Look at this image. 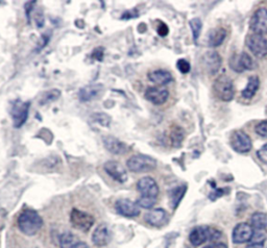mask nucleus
<instances>
[{
  "instance_id": "a878e982",
  "label": "nucleus",
  "mask_w": 267,
  "mask_h": 248,
  "mask_svg": "<svg viewBox=\"0 0 267 248\" xmlns=\"http://www.w3.org/2000/svg\"><path fill=\"white\" fill-rule=\"evenodd\" d=\"M184 140V131L180 127H173L170 133V142L173 147H180Z\"/></svg>"
},
{
  "instance_id": "c85d7f7f",
  "label": "nucleus",
  "mask_w": 267,
  "mask_h": 248,
  "mask_svg": "<svg viewBox=\"0 0 267 248\" xmlns=\"http://www.w3.org/2000/svg\"><path fill=\"white\" fill-rule=\"evenodd\" d=\"M189 25L191 27L193 40H194V42H197L199 40V38H200L201 32H202L203 22H202V20L200 19V18H193V19L190 20Z\"/></svg>"
},
{
  "instance_id": "f3484780",
  "label": "nucleus",
  "mask_w": 267,
  "mask_h": 248,
  "mask_svg": "<svg viewBox=\"0 0 267 248\" xmlns=\"http://www.w3.org/2000/svg\"><path fill=\"white\" fill-rule=\"evenodd\" d=\"M102 142L104 147L108 149L113 154H124L130 150L129 145H127L124 142L120 141L119 139L113 136H105L102 138Z\"/></svg>"
},
{
  "instance_id": "b1692460",
  "label": "nucleus",
  "mask_w": 267,
  "mask_h": 248,
  "mask_svg": "<svg viewBox=\"0 0 267 248\" xmlns=\"http://www.w3.org/2000/svg\"><path fill=\"white\" fill-rule=\"evenodd\" d=\"M251 225L256 230H263L267 227V215L261 212H256L251 217Z\"/></svg>"
},
{
  "instance_id": "f257e3e1",
  "label": "nucleus",
  "mask_w": 267,
  "mask_h": 248,
  "mask_svg": "<svg viewBox=\"0 0 267 248\" xmlns=\"http://www.w3.org/2000/svg\"><path fill=\"white\" fill-rule=\"evenodd\" d=\"M17 223L18 227L24 235L34 236L42 228L43 219L35 211L26 210L18 217Z\"/></svg>"
},
{
  "instance_id": "423d86ee",
  "label": "nucleus",
  "mask_w": 267,
  "mask_h": 248,
  "mask_svg": "<svg viewBox=\"0 0 267 248\" xmlns=\"http://www.w3.org/2000/svg\"><path fill=\"white\" fill-rule=\"evenodd\" d=\"M94 222H95L94 217L89 214V213L78 209H73L71 211L70 223L72 224L74 228L87 233L93 226Z\"/></svg>"
},
{
  "instance_id": "ea45409f",
  "label": "nucleus",
  "mask_w": 267,
  "mask_h": 248,
  "mask_svg": "<svg viewBox=\"0 0 267 248\" xmlns=\"http://www.w3.org/2000/svg\"><path fill=\"white\" fill-rule=\"evenodd\" d=\"M204 248H227V246L224 243H213Z\"/></svg>"
},
{
  "instance_id": "4c0bfd02",
  "label": "nucleus",
  "mask_w": 267,
  "mask_h": 248,
  "mask_svg": "<svg viewBox=\"0 0 267 248\" xmlns=\"http://www.w3.org/2000/svg\"><path fill=\"white\" fill-rule=\"evenodd\" d=\"M224 194V191L222 190V189H217V190H215L214 192H212L211 194H210V198L212 199V200H215V199H217V198H219L220 196H222V195Z\"/></svg>"
},
{
  "instance_id": "bb28decb",
  "label": "nucleus",
  "mask_w": 267,
  "mask_h": 248,
  "mask_svg": "<svg viewBox=\"0 0 267 248\" xmlns=\"http://www.w3.org/2000/svg\"><path fill=\"white\" fill-rule=\"evenodd\" d=\"M59 240H60V247L61 248H71L79 242L77 240V236L71 232H64L60 236Z\"/></svg>"
},
{
  "instance_id": "4468645a",
  "label": "nucleus",
  "mask_w": 267,
  "mask_h": 248,
  "mask_svg": "<svg viewBox=\"0 0 267 248\" xmlns=\"http://www.w3.org/2000/svg\"><path fill=\"white\" fill-rule=\"evenodd\" d=\"M254 235V228L251 224L242 222L237 224L232 234V240L235 244H243L246 242H250Z\"/></svg>"
},
{
  "instance_id": "7c9ffc66",
  "label": "nucleus",
  "mask_w": 267,
  "mask_h": 248,
  "mask_svg": "<svg viewBox=\"0 0 267 248\" xmlns=\"http://www.w3.org/2000/svg\"><path fill=\"white\" fill-rule=\"evenodd\" d=\"M157 199L156 198H147V197H141L137 200V204L140 208H143L146 210H150L154 208V205L156 204Z\"/></svg>"
},
{
  "instance_id": "aec40b11",
  "label": "nucleus",
  "mask_w": 267,
  "mask_h": 248,
  "mask_svg": "<svg viewBox=\"0 0 267 248\" xmlns=\"http://www.w3.org/2000/svg\"><path fill=\"white\" fill-rule=\"evenodd\" d=\"M145 220L151 226H162L167 221V213L163 209H155L147 213Z\"/></svg>"
},
{
  "instance_id": "6ab92c4d",
  "label": "nucleus",
  "mask_w": 267,
  "mask_h": 248,
  "mask_svg": "<svg viewBox=\"0 0 267 248\" xmlns=\"http://www.w3.org/2000/svg\"><path fill=\"white\" fill-rule=\"evenodd\" d=\"M103 90V86L100 84L95 85H89L84 88H82L79 92V99L82 102L91 101L95 99Z\"/></svg>"
},
{
  "instance_id": "f704fd0d",
  "label": "nucleus",
  "mask_w": 267,
  "mask_h": 248,
  "mask_svg": "<svg viewBox=\"0 0 267 248\" xmlns=\"http://www.w3.org/2000/svg\"><path fill=\"white\" fill-rule=\"evenodd\" d=\"M103 56H104V49L101 46H99L96 49H94L93 52H92V55H91L92 59L95 60V61H98V62H102Z\"/></svg>"
},
{
  "instance_id": "c9c22d12",
  "label": "nucleus",
  "mask_w": 267,
  "mask_h": 248,
  "mask_svg": "<svg viewBox=\"0 0 267 248\" xmlns=\"http://www.w3.org/2000/svg\"><path fill=\"white\" fill-rule=\"evenodd\" d=\"M257 156L263 164L267 165V144L263 145L258 151H257Z\"/></svg>"
},
{
  "instance_id": "e433bc0d",
  "label": "nucleus",
  "mask_w": 267,
  "mask_h": 248,
  "mask_svg": "<svg viewBox=\"0 0 267 248\" xmlns=\"http://www.w3.org/2000/svg\"><path fill=\"white\" fill-rule=\"evenodd\" d=\"M157 31H158V34L161 35V37H166V35L169 32V28H168V26L165 23L160 22V24H159V26L157 28Z\"/></svg>"
},
{
  "instance_id": "412c9836",
  "label": "nucleus",
  "mask_w": 267,
  "mask_h": 248,
  "mask_svg": "<svg viewBox=\"0 0 267 248\" xmlns=\"http://www.w3.org/2000/svg\"><path fill=\"white\" fill-rule=\"evenodd\" d=\"M147 76L151 82H154L158 86H165V85H168L169 82H171L173 80V77H172V75L169 71L162 70V69L151 71V72L148 73Z\"/></svg>"
},
{
  "instance_id": "f8f14e48",
  "label": "nucleus",
  "mask_w": 267,
  "mask_h": 248,
  "mask_svg": "<svg viewBox=\"0 0 267 248\" xmlns=\"http://www.w3.org/2000/svg\"><path fill=\"white\" fill-rule=\"evenodd\" d=\"M115 209L118 214L128 218H134L140 215V206L137 202L128 198L118 199L115 203Z\"/></svg>"
},
{
  "instance_id": "7ed1b4c3",
  "label": "nucleus",
  "mask_w": 267,
  "mask_h": 248,
  "mask_svg": "<svg viewBox=\"0 0 267 248\" xmlns=\"http://www.w3.org/2000/svg\"><path fill=\"white\" fill-rule=\"evenodd\" d=\"M127 167L130 171L135 173L149 172L156 169L157 161L149 155L136 154L128 159Z\"/></svg>"
},
{
  "instance_id": "dca6fc26",
  "label": "nucleus",
  "mask_w": 267,
  "mask_h": 248,
  "mask_svg": "<svg viewBox=\"0 0 267 248\" xmlns=\"http://www.w3.org/2000/svg\"><path fill=\"white\" fill-rule=\"evenodd\" d=\"M144 97L146 100L151 102L155 105H162L164 104L169 97V92L166 89H161L158 87H149L146 89L144 93Z\"/></svg>"
},
{
  "instance_id": "5701e85b",
  "label": "nucleus",
  "mask_w": 267,
  "mask_h": 248,
  "mask_svg": "<svg viewBox=\"0 0 267 248\" xmlns=\"http://www.w3.org/2000/svg\"><path fill=\"white\" fill-rule=\"evenodd\" d=\"M259 88H260V79H259V77L256 76V75L251 76L250 78H248L246 87L243 89V91L241 92V95H242L243 98L251 99V98H253L256 95V93L259 90Z\"/></svg>"
},
{
  "instance_id": "a19ab883",
  "label": "nucleus",
  "mask_w": 267,
  "mask_h": 248,
  "mask_svg": "<svg viewBox=\"0 0 267 248\" xmlns=\"http://www.w3.org/2000/svg\"><path fill=\"white\" fill-rule=\"evenodd\" d=\"M71 248H90V247H89V245L86 244L85 242H78L75 245H73Z\"/></svg>"
},
{
  "instance_id": "72a5a7b5",
  "label": "nucleus",
  "mask_w": 267,
  "mask_h": 248,
  "mask_svg": "<svg viewBox=\"0 0 267 248\" xmlns=\"http://www.w3.org/2000/svg\"><path fill=\"white\" fill-rule=\"evenodd\" d=\"M256 133L262 137V138H267V120H264V121H261L259 122L257 126H256V129H255Z\"/></svg>"
},
{
  "instance_id": "1a4fd4ad",
  "label": "nucleus",
  "mask_w": 267,
  "mask_h": 248,
  "mask_svg": "<svg viewBox=\"0 0 267 248\" xmlns=\"http://www.w3.org/2000/svg\"><path fill=\"white\" fill-rule=\"evenodd\" d=\"M231 146L239 153H246L251 151L253 144L252 140L246 133L243 131H235L231 137Z\"/></svg>"
},
{
  "instance_id": "c756f323",
  "label": "nucleus",
  "mask_w": 267,
  "mask_h": 248,
  "mask_svg": "<svg viewBox=\"0 0 267 248\" xmlns=\"http://www.w3.org/2000/svg\"><path fill=\"white\" fill-rule=\"evenodd\" d=\"M91 120L94 123H98L101 127H105V128L110 127L111 124V117L109 115H106L105 113H94L91 116Z\"/></svg>"
},
{
  "instance_id": "58836bf2",
  "label": "nucleus",
  "mask_w": 267,
  "mask_h": 248,
  "mask_svg": "<svg viewBox=\"0 0 267 248\" xmlns=\"http://www.w3.org/2000/svg\"><path fill=\"white\" fill-rule=\"evenodd\" d=\"M33 5H35V2H30V3H28V6L25 5V11H26V16H27V20H28V22L30 21L29 16H30V12H31V10H32L33 7H34Z\"/></svg>"
},
{
  "instance_id": "f03ea898",
  "label": "nucleus",
  "mask_w": 267,
  "mask_h": 248,
  "mask_svg": "<svg viewBox=\"0 0 267 248\" xmlns=\"http://www.w3.org/2000/svg\"><path fill=\"white\" fill-rule=\"evenodd\" d=\"M221 237V232L211 226H197L194 227L189 235V241L193 246H200L205 242L216 241Z\"/></svg>"
},
{
  "instance_id": "79ce46f5",
  "label": "nucleus",
  "mask_w": 267,
  "mask_h": 248,
  "mask_svg": "<svg viewBox=\"0 0 267 248\" xmlns=\"http://www.w3.org/2000/svg\"><path fill=\"white\" fill-rule=\"evenodd\" d=\"M246 248H264V244H255V243H250L247 245Z\"/></svg>"
},
{
  "instance_id": "0eeeda50",
  "label": "nucleus",
  "mask_w": 267,
  "mask_h": 248,
  "mask_svg": "<svg viewBox=\"0 0 267 248\" xmlns=\"http://www.w3.org/2000/svg\"><path fill=\"white\" fill-rule=\"evenodd\" d=\"M230 68L237 73H243L244 71L253 70L255 68V63L251 56H248L246 52H239L234 53V55L230 58L228 61Z\"/></svg>"
},
{
  "instance_id": "393cba45",
  "label": "nucleus",
  "mask_w": 267,
  "mask_h": 248,
  "mask_svg": "<svg viewBox=\"0 0 267 248\" xmlns=\"http://www.w3.org/2000/svg\"><path fill=\"white\" fill-rule=\"evenodd\" d=\"M186 193V187L185 186H180L172 189L169 191V196H170V203L173 209H176V206L180 204L181 200L183 199L184 195Z\"/></svg>"
},
{
  "instance_id": "4be33fe9",
  "label": "nucleus",
  "mask_w": 267,
  "mask_h": 248,
  "mask_svg": "<svg viewBox=\"0 0 267 248\" xmlns=\"http://www.w3.org/2000/svg\"><path fill=\"white\" fill-rule=\"evenodd\" d=\"M226 37V30L222 27L212 29L208 33V45L210 47L220 46Z\"/></svg>"
},
{
  "instance_id": "2eb2a0df",
  "label": "nucleus",
  "mask_w": 267,
  "mask_h": 248,
  "mask_svg": "<svg viewBox=\"0 0 267 248\" xmlns=\"http://www.w3.org/2000/svg\"><path fill=\"white\" fill-rule=\"evenodd\" d=\"M221 58L216 51H207L203 57V65L211 75L216 74L221 67Z\"/></svg>"
},
{
  "instance_id": "39448f33",
  "label": "nucleus",
  "mask_w": 267,
  "mask_h": 248,
  "mask_svg": "<svg viewBox=\"0 0 267 248\" xmlns=\"http://www.w3.org/2000/svg\"><path fill=\"white\" fill-rule=\"evenodd\" d=\"M29 101H22L20 99H16L13 102L11 109V116L13 119V126L15 129H20L26 122L29 113Z\"/></svg>"
},
{
  "instance_id": "473e14b6",
  "label": "nucleus",
  "mask_w": 267,
  "mask_h": 248,
  "mask_svg": "<svg viewBox=\"0 0 267 248\" xmlns=\"http://www.w3.org/2000/svg\"><path fill=\"white\" fill-rule=\"evenodd\" d=\"M266 239L265 234L263 233V230H256L254 232V235L250 241V243H255V244H264Z\"/></svg>"
},
{
  "instance_id": "9d476101",
  "label": "nucleus",
  "mask_w": 267,
  "mask_h": 248,
  "mask_svg": "<svg viewBox=\"0 0 267 248\" xmlns=\"http://www.w3.org/2000/svg\"><path fill=\"white\" fill-rule=\"evenodd\" d=\"M137 190L140 192L141 197L147 198H158L159 186L156 181L150 176L142 177L137 183Z\"/></svg>"
},
{
  "instance_id": "2f4dec72",
  "label": "nucleus",
  "mask_w": 267,
  "mask_h": 248,
  "mask_svg": "<svg viewBox=\"0 0 267 248\" xmlns=\"http://www.w3.org/2000/svg\"><path fill=\"white\" fill-rule=\"evenodd\" d=\"M176 67H177V69H179L180 72L183 74H187L188 72H190V69H191L189 62L184 60V59H181V60L177 61Z\"/></svg>"
},
{
  "instance_id": "a211bd4d",
  "label": "nucleus",
  "mask_w": 267,
  "mask_h": 248,
  "mask_svg": "<svg viewBox=\"0 0 267 248\" xmlns=\"http://www.w3.org/2000/svg\"><path fill=\"white\" fill-rule=\"evenodd\" d=\"M111 241V232L105 224H99L92 235V242L97 247L106 246Z\"/></svg>"
},
{
  "instance_id": "9b49d317",
  "label": "nucleus",
  "mask_w": 267,
  "mask_h": 248,
  "mask_svg": "<svg viewBox=\"0 0 267 248\" xmlns=\"http://www.w3.org/2000/svg\"><path fill=\"white\" fill-rule=\"evenodd\" d=\"M250 28L253 33L262 35L267 33V9L260 8L253 14L250 21Z\"/></svg>"
},
{
  "instance_id": "cd10ccee",
  "label": "nucleus",
  "mask_w": 267,
  "mask_h": 248,
  "mask_svg": "<svg viewBox=\"0 0 267 248\" xmlns=\"http://www.w3.org/2000/svg\"><path fill=\"white\" fill-rule=\"evenodd\" d=\"M61 97V91L58 90V89H51V90L45 92L41 99H40V104L41 105H45L48 104L50 102H53L58 100Z\"/></svg>"
},
{
  "instance_id": "ddd939ff",
  "label": "nucleus",
  "mask_w": 267,
  "mask_h": 248,
  "mask_svg": "<svg viewBox=\"0 0 267 248\" xmlns=\"http://www.w3.org/2000/svg\"><path fill=\"white\" fill-rule=\"evenodd\" d=\"M103 169L117 183L124 184L129 179L126 168L116 161H108L104 163Z\"/></svg>"
},
{
  "instance_id": "6e6552de",
  "label": "nucleus",
  "mask_w": 267,
  "mask_h": 248,
  "mask_svg": "<svg viewBox=\"0 0 267 248\" xmlns=\"http://www.w3.org/2000/svg\"><path fill=\"white\" fill-rule=\"evenodd\" d=\"M245 44L255 57L262 59L267 56V40L262 34H248L245 39Z\"/></svg>"
},
{
  "instance_id": "20e7f679",
  "label": "nucleus",
  "mask_w": 267,
  "mask_h": 248,
  "mask_svg": "<svg viewBox=\"0 0 267 248\" xmlns=\"http://www.w3.org/2000/svg\"><path fill=\"white\" fill-rule=\"evenodd\" d=\"M213 91L215 96L225 102L233 100L235 95L234 84L227 75H220L213 84Z\"/></svg>"
}]
</instances>
